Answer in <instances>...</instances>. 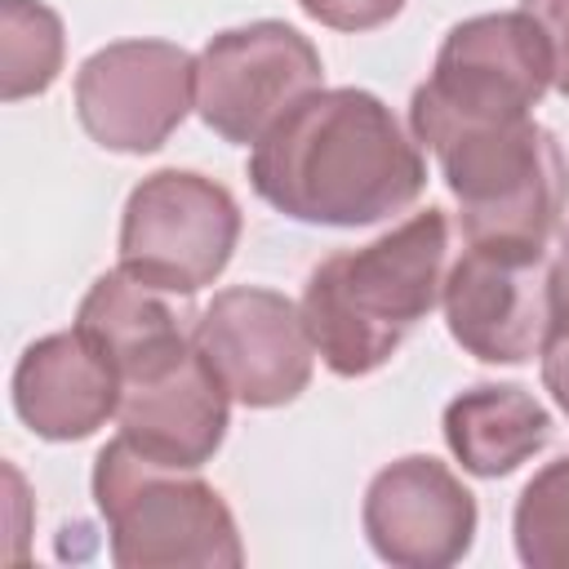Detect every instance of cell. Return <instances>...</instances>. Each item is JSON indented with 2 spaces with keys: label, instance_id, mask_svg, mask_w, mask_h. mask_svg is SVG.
<instances>
[{
  "label": "cell",
  "instance_id": "1",
  "mask_svg": "<svg viewBox=\"0 0 569 569\" xmlns=\"http://www.w3.org/2000/svg\"><path fill=\"white\" fill-rule=\"evenodd\" d=\"M253 191L311 227H373L405 213L427 187L418 138L369 89H316L249 151Z\"/></svg>",
  "mask_w": 569,
  "mask_h": 569
},
{
  "label": "cell",
  "instance_id": "2",
  "mask_svg": "<svg viewBox=\"0 0 569 569\" xmlns=\"http://www.w3.org/2000/svg\"><path fill=\"white\" fill-rule=\"evenodd\" d=\"M449 271V213L427 204L387 236L329 253L302 289L316 356L338 378L382 369L440 302Z\"/></svg>",
  "mask_w": 569,
  "mask_h": 569
},
{
  "label": "cell",
  "instance_id": "3",
  "mask_svg": "<svg viewBox=\"0 0 569 569\" xmlns=\"http://www.w3.org/2000/svg\"><path fill=\"white\" fill-rule=\"evenodd\" d=\"M458 200L462 244L547 249L569 209V156L560 138L525 120H409Z\"/></svg>",
  "mask_w": 569,
  "mask_h": 569
},
{
  "label": "cell",
  "instance_id": "4",
  "mask_svg": "<svg viewBox=\"0 0 569 569\" xmlns=\"http://www.w3.org/2000/svg\"><path fill=\"white\" fill-rule=\"evenodd\" d=\"M93 502L107 520L111 565L120 569H236L240 529L222 493L196 467H169L124 436L93 458Z\"/></svg>",
  "mask_w": 569,
  "mask_h": 569
},
{
  "label": "cell",
  "instance_id": "5",
  "mask_svg": "<svg viewBox=\"0 0 569 569\" xmlns=\"http://www.w3.org/2000/svg\"><path fill=\"white\" fill-rule=\"evenodd\" d=\"M236 196L196 169L147 173L120 213V267L142 284L191 298L209 289L240 244Z\"/></svg>",
  "mask_w": 569,
  "mask_h": 569
},
{
  "label": "cell",
  "instance_id": "6",
  "mask_svg": "<svg viewBox=\"0 0 569 569\" xmlns=\"http://www.w3.org/2000/svg\"><path fill=\"white\" fill-rule=\"evenodd\" d=\"M551 89V49L525 9L476 13L449 27L409 120H525Z\"/></svg>",
  "mask_w": 569,
  "mask_h": 569
},
{
  "label": "cell",
  "instance_id": "7",
  "mask_svg": "<svg viewBox=\"0 0 569 569\" xmlns=\"http://www.w3.org/2000/svg\"><path fill=\"white\" fill-rule=\"evenodd\" d=\"M316 89H325L320 49L276 18L227 27L196 53V116L236 147L262 142Z\"/></svg>",
  "mask_w": 569,
  "mask_h": 569
},
{
  "label": "cell",
  "instance_id": "8",
  "mask_svg": "<svg viewBox=\"0 0 569 569\" xmlns=\"http://www.w3.org/2000/svg\"><path fill=\"white\" fill-rule=\"evenodd\" d=\"M196 107V58L173 40H116L76 71V120L120 156H147Z\"/></svg>",
  "mask_w": 569,
  "mask_h": 569
},
{
  "label": "cell",
  "instance_id": "9",
  "mask_svg": "<svg viewBox=\"0 0 569 569\" xmlns=\"http://www.w3.org/2000/svg\"><path fill=\"white\" fill-rule=\"evenodd\" d=\"M196 347L244 409H280L298 400L316 369L302 307L262 284L213 293L196 316Z\"/></svg>",
  "mask_w": 569,
  "mask_h": 569
},
{
  "label": "cell",
  "instance_id": "10",
  "mask_svg": "<svg viewBox=\"0 0 569 569\" xmlns=\"http://www.w3.org/2000/svg\"><path fill=\"white\" fill-rule=\"evenodd\" d=\"M449 338L485 365H525L538 356L551 320L547 249L467 244L440 289Z\"/></svg>",
  "mask_w": 569,
  "mask_h": 569
},
{
  "label": "cell",
  "instance_id": "11",
  "mask_svg": "<svg viewBox=\"0 0 569 569\" xmlns=\"http://www.w3.org/2000/svg\"><path fill=\"white\" fill-rule=\"evenodd\" d=\"M360 525L378 560L400 569H449L476 542V493L431 453L387 462L360 502Z\"/></svg>",
  "mask_w": 569,
  "mask_h": 569
},
{
  "label": "cell",
  "instance_id": "12",
  "mask_svg": "<svg viewBox=\"0 0 569 569\" xmlns=\"http://www.w3.org/2000/svg\"><path fill=\"white\" fill-rule=\"evenodd\" d=\"M120 436L156 462L169 467H204L231 427V391L213 373V365L191 347L178 365L124 382L116 409Z\"/></svg>",
  "mask_w": 569,
  "mask_h": 569
},
{
  "label": "cell",
  "instance_id": "13",
  "mask_svg": "<svg viewBox=\"0 0 569 569\" xmlns=\"http://www.w3.org/2000/svg\"><path fill=\"white\" fill-rule=\"evenodd\" d=\"M116 409L120 373L76 325L36 338L13 365V413L40 440H84L107 427Z\"/></svg>",
  "mask_w": 569,
  "mask_h": 569
},
{
  "label": "cell",
  "instance_id": "14",
  "mask_svg": "<svg viewBox=\"0 0 569 569\" xmlns=\"http://www.w3.org/2000/svg\"><path fill=\"white\" fill-rule=\"evenodd\" d=\"M76 329L111 360L120 387L178 365L196 347V316L178 293L142 284L124 267L102 271L89 284L76 307Z\"/></svg>",
  "mask_w": 569,
  "mask_h": 569
},
{
  "label": "cell",
  "instance_id": "15",
  "mask_svg": "<svg viewBox=\"0 0 569 569\" xmlns=\"http://www.w3.org/2000/svg\"><path fill=\"white\" fill-rule=\"evenodd\" d=\"M445 445L462 471L480 480H502L525 467L551 440V413L542 400L516 382H476L445 405Z\"/></svg>",
  "mask_w": 569,
  "mask_h": 569
},
{
  "label": "cell",
  "instance_id": "16",
  "mask_svg": "<svg viewBox=\"0 0 569 569\" xmlns=\"http://www.w3.org/2000/svg\"><path fill=\"white\" fill-rule=\"evenodd\" d=\"M67 58L62 18L44 0H0V98L44 93Z\"/></svg>",
  "mask_w": 569,
  "mask_h": 569
},
{
  "label": "cell",
  "instance_id": "17",
  "mask_svg": "<svg viewBox=\"0 0 569 569\" xmlns=\"http://www.w3.org/2000/svg\"><path fill=\"white\" fill-rule=\"evenodd\" d=\"M516 556L529 569H569V453L542 462L511 511Z\"/></svg>",
  "mask_w": 569,
  "mask_h": 569
},
{
  "label": "cell",
  "instance_id": "18",
  "mask_svg": "<svg viewBox=\"0 0 569 569\" xmlns=\"http://www.w3.org/2000/svg\"><path fill=\"white\" fill-rule=\"evenodd\" d=\"M538 369H542V387L551 391L556 409L569 418V298H551V320L538 347Z\"/></svg>",
  "mask_w": 569,
  "mask_h": 569
},
{
  "label": "cell",
  "instance_id": "19",
  "mask_svg": "<svg viewBox=\"0 0 569 569\" xmlns=\"http://www.w3.org/2000/svg\"><path fill=\"white\" fill-rule=\"evenodd\" d=\"M409 0H298V9L307 18H316L320 27L333 31H373L387 27Z\"/></svg>",
  "mask_w": 569,
  "mask_h": 569
},
{
  "label": "cell",
  "instance_id": "20",
  "mask_svg": "<svg viewBox=\"0 0 569 569\" xmlns=\"http://www.w3.org/2000/svg\"><path fill=\"white\" fill-rule=\"evenodd\" d=\"M520 9L542 27L551 49V89L569 98V0H520Z\"/></svg>",
  "mask_w": 569,
  "mask_h": 569
},
{
  "label": "cell",
  "instance_id": "21",
  "mask_svg": "<svg viewBox=\"0 0 569 569\" xmlns=\"http://www.w3.org/2000/svg\"><path fill=\"white\" fill-rule=\"evenodd\" d=\"M551 298H569V227L560 231V249L551 258Z\"/></svg>",
  "mask_w": 569,
  "mask_h": 569
}]
</instances>
